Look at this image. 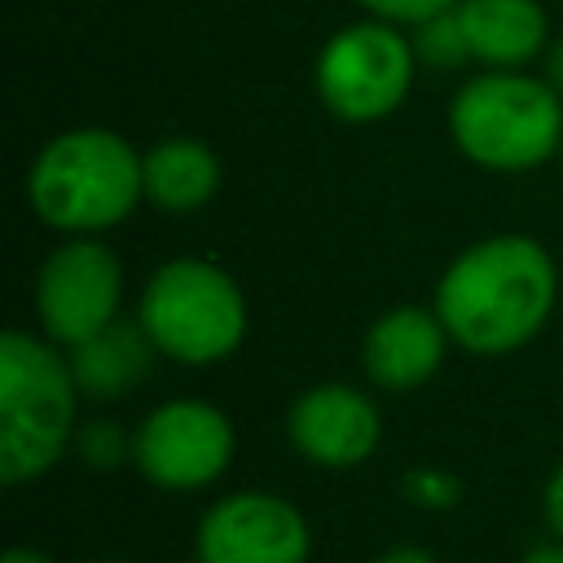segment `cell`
Returning <instances> with one entry per match:
<instances>
[{
  "instance_id": "6da1fadb",
  "label": "cell",
  "mask_w": 563,
  "mask_h": 563,
  "mask_svg": "<svg viewBox=\"0 0 563 563\" xmlns=\"http://www.w3.org/2000/svg\"><path fill=\"white\" fill-rule=\"evenodd\" d=\"M559 299V268L528 233L471 242L435 282V312L471 356H506L541 334Z\"/></svg>"
},
{
  "instance_id": "7a4b0ae2",
  "label": "cell",
  "mask_w": 563,
  "mask_h": 563,
  "mask_svg": "<svg viewBox=\"0 0 563 563\" xmlns=\"http://www.w3.org/2000/svg\"><path fill=\"white\" fill-rule=\"evenodd\" d=\"M145 154L110 128H66L35 154L26 172L31 211L66 233L97 238L123 224L145 198Z\"/></svg>"
},
{
  "instance_id": "3957f363",
  "label": "cell",
  "mask_w": 563,
  "mask_h": 563,
  "mask_svg": "<svg viewBox=\"0 0 563 563\" xmlns=\"http://www.w3.org/2000/svg\"><path fill=\"white\" fill-rule=\"evenodd\" d=\"M79 383L66 347L31 330L0 334V484L48 475L75 444Z\"/></svg>"
},
{
  "instance_id": "277c9868",
  "label": "cell",
  "mask_w": 563,
  "mask_h": 563,
  "mask_svg": "<svg viewBox=\"0 0 563 563\" xmlns=\"http://www.w3.org/2000/svg\"><path fill=\"white\" fill-rule=\"evenodd\" d=\"M449 136L475 167H541L563 145V97L528 70H479L449 101Z\"/></svg>"
},
{
  "instance_id": "5b68a950",
  "label": "cell",
  "mask_w": 563,
  "mask_h": 563,
  "mask_svg": "<svg viewBox=\"0 0 563 563\" xmlns=\"http://www.w3.org/2000/svg\"><path fill=\"white\" fill-rule=\"evenodd\" d=\"M136 321L158 356L176 365H216L246 339V295L220 264L180 255L150 273Z\"/></svg>"
},
{
  "instance_id": "8992f818",
  "label": "cell",
  "mask_w": 563,
  "mask_h": 563,
  "mask_svg": "<svg viewBox=\"0 0 563 563\" xmlns=\"http://www.w3.org/2000/svg\"><path fill=\"white\" fill-rule=\"evenodd\" d=\"M418 75V53L405 26L361 18L339 26L312 66L321 106L343 123H378L400 110Z\"/></svg>"
},
{
  "instance_id": "52a82bcc",
  "label": "cell",
  "mask_w": 563,
  "mask_h": 563,
  "mask_svg": "<svg viewBox=\"0 0 563 563\" xmlns=\"http://www.w3.org/2000/svg\"><path fill=\"white\" fill-rule=\"evenodd\" d=\"M123 264L101 238H66L35 273V317L44 339L75 347L119 321Z\"/></svg>"
},
{
  "instance_id": "ba28073f",
  "label": "cell",
  "mask_w": 563,
  "mask_h": 563,
  "mask_svg": "<svg viewBox=\"0 0 563 563\" xmlns=\"http://www.w3.org/2000/svg\"><path fill=\"white\" fill-rule=\"evenodd\" d=\"M136 471L167 493H198L216 484L233 462V422L211 400H163L132 431Z\"/></svg>"
},
{
  "instance_id": "9c48e42d",
  "label": "cell",
  "mask_w": 563,
  "mask_h": 563,
  "mask_svg": "<svg viewBox=\"0 0 563 563\" xmlns=\"http://www.w3.org/2000/svg\"><path fill=\"white\" fill-rule=\"evenodd\" d=\"M312 532L295 501L246 488L220 497L194 532L198 563H308Z\"/></svg>"
},
{
  "instance_id": "30bf717a",
  "label": "cell",
  "mask_w": 563,
  "mask_h": 563,
  "mask_svg": "<svg viewBox=\"0 0 563 563\" xmlns=\"http://www.w3.org/2000/svg\"><path fill=\"white\" fill-rule=\"evenodd\" d=\"M286 435L303 462L343 471V466H361L378 449L383 418H378V405L361 387L317 383L290 400Z\"/></svg>"
},
{
  "instance_id": "8fae6325",
  "label": "cell",
  "mask_w": 563,
  "mask_h": 563,
  "mask_svg": "<svg viewBox=\"0 0 563 563\" xmlns=\"http://www.w3.org/2000/svg\"><path fill=\"white\" fill-rule=\"evenodd\" d=\"M449 343L453 339H449V330H444L435 308L396 303L383 317H374V325L365 330L361 365H365V378L374 387H383V391H413V387H422L440 369Z\"/></svg>"
},
{
  "instance_id": "7c38bea8",
  "label": "cell",
  "mask_w": 563,
  "mask_h": 563,
  "mask_svg": "<svg viewBox=\"0 0 563 563\" xmlns=\"http://www.w3.org/2000/svg\"><path fill=\"white\" fill-rule=\"evenodd\" d=\"M471 62L488 70H523L550 48V18L541 0H457Z\"/></svg>"
},
{
  "instance_id": "4fadbf2b",
  "label": "cell",
  "mask_w": 563,
  "mask_h": 563,
  "mask_svg": "<svg viewBox=\"0 0 563 563\" xmlns=\"http://www.w3.org/2000/svg\"><path fill=\"white\" fill-rule=\"evenodd\" d=\"M70 356V374L79 383V396L88 400H119L132 387H141L154 369L158 347L150 343V334L141 330V321H110L106 330H97L92 339L66 347Z\"/></svg>"
},
{
  "instance_id": "5bb4252c",
  "label": "cell",
  "mask_w": 563,
  "mask_h": 563,
  "mask_svg": "<svg viewBox=\"0 0 563 563\" xmlns=\"http://www.w3.org/2000/svg\"><path fill=\"white\" fill-rule=\"evenodd\" d=\"M145 198L167 216L202 211L220 194V158L198 136H163L145 150Z\"/></svg>"
},
{
  "instance_id": "9a60e30c",
  "label": "cell",
  "mask_w": 563,
  "mask_h": 563,
  "mask_svg": "<svg viewBox=\"0 0 563 563\" xmlns=\"http://www.w3.org/2000/svg\"><path fill=\"white\" fill-rule=\"evenodd\" d=\"M409 40H413L418 66H431V70H457V66L471 62V44H466L457 4L444 9V13H431V18L418 22V26H409Z\"/></svg>"
},
{
  "instance_id": "2e32d148",
  "label": "cell",
  "mask_w": 563,
  "mask_h": 563,
  "mask_svg": "<svg viewBox=\"0 0 563 563\" xmlns=\"http://www.w3.org/2000/svg\"><path fill=\"white\" fill-rule=\"evenodd\" d=\"M132 449H136V435H128L119 422H110V418H92V422H84L79 431H75V453L92 466V471H114V466H123L128 457H132Z\"/></svg>"
},
{
  "instance_id": "e0dca14e",
  "label": "cell",
  "mask_w": 563,
  "mask_h": 563,
  "mask_svg": "<svg viewBox=\"0 0 563 563\" xmlns=\"http://www.w3.org/2000/svg\"><path fill=\"white\" fill-rule=\"evenodd\" d=\"M405 497L427 506V510H449V506H457L462 484H457V475H449L440 466H413L405 475Z\"/></svg>"
},
{
  "instance_id": "ac0fdd59",
  "label": "cell",
  "mask_w": 563,
  "mask_h": 563,
  "mask_svg": "<svg viewBox=\"0 0 563 563\" xmlns=\"http://www.w3.org/2000/svg\"><path fill=\"white\" fill-rule=\"evenodd\" d=\"M457 0H361V9L369 13V18H383V22H396V26H418V22H427L431 13H444V9H453Z\"/></svg>"
},
{
  "instance_id": "d6986e66",
  "label": "cell",
  "mask_w": 563,
  "mask_h": 563,
  "mask_svg": "<svg viewBox=\"0 0 563 563\" xmlns=\"http://www.w3.org/2000/svg\"><path fill=\"white\" fill-rule=\"evenodd\" d=\"M541 510H545V528H550V532L563 541V466H554V475L545 479Z\"/></svg>"
},
{
  "instance_id": "ffe728a7",
  "label": "cell",
  "mask_w": 563,
  "mask_h": 563,
  "mask_svg": "<svg viewBox=\"0 0 563 563\" xmlns=\"http://www.w3.org/2000/svg\"><path fill=\"white\" fill-rule=\"evenodd\" d=\"M541 79L563 97V40H550V48L541 53Z\"/></svg>"
},
{
  "instance_id": "44dd1931",
  "label": "cell",
  "mask_w": 563,
  "mask_h": 563,
  "mask_svg": "<svg viewBox=\"0 0 563 563\" xmlns=\"http://www.w3.org/2000/svg\"><path fill=\"white\" fill-rule=\"evenodd\" d=\"M374 563H435L427 550H418V545H391L387 554H378Z\"/></svg>"
},
{
  "instance_id": "7402d4cb",
  "label": "cell",
  "mask_w": 563,
  "mask_h": 563,
  "mask_svg": "<svg viewBox=\"0 0 563 563\" xmlns=\"http://www.w3.org/2000/svg\"><path fill=\"white\" fill-rule=\"evenodd\" d=\"M519 563H563V541H554V545H537V550H528Z\"/></svg>"
},
{
  "instance_id": "603a6c76",
  "label": "cell",
  "mask_w": 563,
  "mask_h": 563,
  "mask_svg": "<svg viewBox=\"0 0 563 563\" xmlns=\"http://www.w3.org/2000/svg\"><path fill=\"white\" fill-rule=\"evenodd\" d=\"M0 563H48L40 550H26V545H13V550H4V559Z\"/></svg>"
},
{
  "instance_id": "cb8c5ba5",
  "label": "cell",
  "mask_w": 563,
  "mask_h": 563,
  "mask_svg": "<svg viewBox=\"0 0 563 563\" xmlns=\"http://www.w3.org/2000/svg\"><path fill=\"white\" fill-rule=\"evenodd\" d=\"M559 158H563V145H559Z\"/></svg>"
},
{
  "instance_id": "d4e9b609",
  "label": "cell",
  "mask_w": 563,
  "mask_h": 563,
  "mask_svg": "<svg viewBox=\"0 0 563 563\" xmlns=\"http://www.w3.org/2000/svg\"><path fill=\"white\" fill-rule=\"evenodd\" d=\"M101 563H114V559H101Z\"/></svg>"
}]
</instances>
